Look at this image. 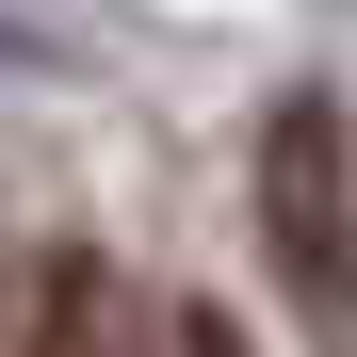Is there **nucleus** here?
I'll return each instance as SVG.
<instances>
[{"label":"nucleus","instance_id":"f03ea898","mask_svg":"<svg viewBox=\"0 0 357 357\" xmlns=\"http://www.w3.org/2000/svg\"><path fill=\"white\" fill-rule=\"evenodd\" d=\"M17 357H162V341H146V292L98 244H49L33 292H17Z\"/></svg>","mask_w":357,"mask_h":357},{"label":"nucleus","instance_id":"20e7f679","mask_svg":"<svg viewBox=\"0 0 357 357\" xmlns=\"http://www.w3.org/2000/svg\"><path fill=\"white\" fill-rule=\"evenodd\" d=\"M17 66H49V49H33V33H17V17H0V82H17Z\"/></svg>","mask_w":357,"mask_h":357},{"label":"nucleus","instance_id":"f257e3e1","mask_svg":"<svg viewBox=\"0 0 357 357\" xmlns=\"http://www.w3.org/2000/svg\"><path fill=\"white\" fill-rule=\"evenodd\" d=\"M260 244H276V292L309 309V341L357 357V130L309 82L260 114Z\"/></svg>","mask_w":357,"mask_h":357},{"label":"nucleus","instance_id":"7ed1b4c3","mask_svg":"<svg viewBox=\"0 0 357 357\" xmlns=\"http://www.w3.org/2000/svg\"><path fill=\"white\" fill-rule=\"evenodd\" d=\"M162 357H244V325H227L211 292H195V309H162Z\"/></svg>","mask_w":357,"mask_h":357}]
</instances>
